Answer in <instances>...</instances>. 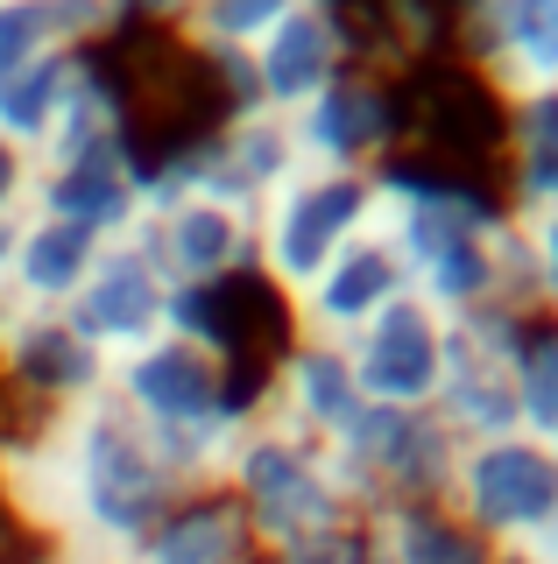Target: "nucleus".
<instances>
[{
  "mask_svg": "<svg viewBox=\"0 0 558 564\" xmlns=\"http://www.w3.org/2000/svg\"><path fill=\"white\" fill-rule=\"evenodd\" d=\"M361 410H368L361 381L346 367V346H333V339H304L298 332V339L276 352L269 381H261V416L311 437V445H333Z\"/></svg>",
  "mask_w": 558,
  "mask_h": 564,
  "instance_id": "obj_16",
  "label": "nucleus"
},
{
  "mask_svg": "<svg viewBox=\"0 0 558 564\" xmlns=\"http://www.w3.org/2000/svg\"><path fill=\"white\" fill-rule=\"evenodd\" d=\"M537 311H516V304H487L474 317L452 325V346H446V381L431 395V416L446 423L460 445H487V437H509L516 431V388H509V367H516V346L530 332Z\"/></svg>",
  "mask_w": 558,
  "mask_h": 564,
  "instance_id": "obj_8",
  "label": "nucleus"
},
{
  "mask_svg": "<svg viewBox=\"0 0 558 564\" xmlns=\"http://www.w3.org/2000/svg\"><path fill=\"white\" fill-rule=\"evenodd\" d=\"M446 346L452 325L425 296H396L389 311H375L368 325L346 339V367L361 381V402H382V410H431L446 381Z\"/></svg>",
  "mask_w": 558,
  "mask_h": 564,
  "instance_id": "obj_10",
  "label": "nucleus"
},
{
  "mask_svg": "<svg viewBox=\"0 0 558 564\" xmlns=\"http://www.w3.org/2000/svg\"><path fill=\"white\" fill-rule=\"evenodd\" d=\"M29 219V212H22ZM22 219H0V290H8V269H14V240H22Z\"/></svg>",
  "mask_w": 558,
  "mask_h": 564,
  "instance_id": "obj_30",
  "label": "nucleus"
},
{
  "mask_svg": "<svg viewBox=\"0 0 558 564\" xmlns=\"http://www.w3.org/2000/svg\"><path fill=\"white\" fill-rule=\"evenodd\" d=\"M375 234V184L354 170H298L255 205V275L298 296L333 254Z\"/></svg>",
  "mask_w": 558,
  "mask_h": 564,
  "instance_id": "obj_4",
  "label": "nucleus"
},
{
  "mask_svg": "<svg viewBox=\"0 0 558 564\" xmlns=\"http://www.w3.org/2000/svg\"><path fill=\"white\" fill-rule=\"evenodd\" d=\"M304 8H325V14H354V0H304Z\"/></svg>",
  "mask_w": 558,
  "mask_h": 564,
  "instance_id": "obj_32",
  "label": "nucleus"
},
{
  "mask_svg": "<svg viewBox=\"0 0 558 564\" xmlns=\"http://www.w3.org/2000/svg\"><path fill=\"white\" fill-rule=\"evenodd\" d=\"M361 522L375 529L389 564H502L495 543H481L446 501H396V508H375Z\"/></svg>",
  "mask_w": 558,
  "mask_h": 564,
  "instance_id": "obj_22",
  "label": "nucleus"
},
{
  "mask_svg": "<svg viewBox=\"0 0 558 564\" xmlns=\"http://www.w3.org/2000/svg\"><path fill=\"white\" fill-rule=\"evenodd\" d=\"M107 14H114L120 35H135V29H178L184 14H191V0H107Z\"/></svg>",
  "mask_w": 558,
  "mask_h": 564,
  "instance_id": "obj_26",
  "label": "nucleus"
},
{
  "mask_svg": "<svg viewBox=\"0 0 558 564\" xmlns=\"http://www.w3.org/2000/svg\"><path fill=\"white\" fill-rule=\"evenodd\" d=\"M22 564H78V557H64V551H29Z\"/></svg>",
  "mask_w": 558,
  "mask_h": 564,
  "instance_id": "obj_31",
  "label": "nucleus"
},
{
  "mask_svg": "<svg viewBox=\"0 0 558 564\" xmlns=\"http://www.w3.org/2000/svg\"><path fill=\"white\" fill-rule=\"evenodd\" d=\"M523 564H558V516L545 522V529H537V536L530 543H523V551H516Z\"/></svg>",
  "mask_w": 558,
  "mask_h": 564,
  "instance_id": "obj_29",
  "label": "nucleus"
},
{
  "mask_svg": "<svg viewBox=\"0 0 558 564\" xmlns=\"http://www.w3.org/2000/svg\"><path fill=\"white\" fill-rule=\"evenodd\" d=\"M509 388H516V431L537 445H558V317H530Z\"/></svg>",
  "mask_w": 558,
  "mask_h": 564,
  "instance_id": "obj_23",
  "label": "nucleus"
},
{
  "mask_svg": "<svg viewBox=\"0 0 558 564\" xmlns=\"http://www.w3.org/2000/svg\"><path fill=\"white\" fill-rule=\"evenodd\" d=\"M50 437H57L64 494H72L64 557H78V564H135L142 536L191 487L155 458V445L128 423V410H120L114 395H93V402H78V410L50 416Z\"/></svg>",
  "mask_w": 558,
  "mask_h": 564,
  "instance_id": "obj_1",
  "label": "nucleus"
},
{
  "mask_svg": "<svg viewBox=\"0 0 558 564\" xmlns=\"http://www.w3.org/2000/svg\"><path fill=\"white\" fill-rule=\"evenodd\" d=\"M107 395L128 410V423L155 445L170 473L184 487H219V466L234 452V437L261 416V395L240 375H226L213 352L184 346V339H149L135 352H120Z\"/></svg>",
  "mask_w": 558,
  "mask_h": 564,
  "instance_id": "obj_2",
  "label": "nucleus"
},
{
  "mask_svg": "<svg viewBox=\"0 0 558 564\" xmlns=\"http://www.w3.org/2000/svg\"><path fill=\"white\" fill-rule=\"evenodd\" d=\"M325 452L361 516L396 501H446L452 466H460V437L431 410H382V402H368Z\"/></svg>",
  "mask_w": 558,
  "mask_h": 564,
  "instance_id": "obj_5",
  "label": "nucleus"
},
{
  "mask_svg": "<svg viewBox=\"0 0 558 564\" xmlns=\"http://www.w3.org/2000/svg\"><path fill=\"white\" fill-rule=\"evenodd\" d=\"M93 261H99V240L93 234L29 212L22 240H14V269H8L14 311H72V296L85 290V275H93Z\"/></svg>",
  "mask_w": 558,
  "mask_h": 564,
  "instance_id": "obj_21",
  "label": "nucleus"
},
{
  "mask_svg": "<svg viewBox=\"0 0 558 564\" xmlns=\"http://www.w3.org/2000/svg\"><path fill=\"white\" fill-rule=\"evenodd\" d=\"M135 240L155 254L170 290H213L255 275V212L226 198H155L135 219Z\"/></svg>",
  "mask_w": 558,
  "mask_h": 564,
  "instance_id": "obj_11",
  "label": "nucleus"
},
{
  "mask_svg": "<svg viewBox=\"0 0 558 564\" xmlns=\"http://www.w3.org/2000/svg\"><path fill=\"white\" fill-rule=\"evenodd\" d=\"M495 191L509 219L558 212V85L502 99V155H495Z\"/></svg>",
  "mask_w": 558,
  "mask_h": 564,
  "instance_id": "obj_19",
  "label": "nucleus"
},
{
  "mask_svg": "<svg viewBox=\"0 0 558 564\" xmlns=\"http://www.w3.org/2000/svg\"><path fill=\"white\" fill-rule=\"evenodd\" d=\"M516 234H523V269H530V304L537 317H558V212L516 219Z\"/></svg>",
  "mask_w": 558,
  "mask_h": 564,
  "instance_id": "obj_25",
  "label": "nucleus"
},
{
  "mask_svg": "<svg viewBox=\"0 0 558 564\" xmlns=\"http://www.w3.org/2000/svg\"><path fill=\"white\" fill-rule=\"evenodd\" d=\"M219 487L248 516L261 557H290V551H311V543H333L361 522L354 494L333 473V452L298 437V431H283V423H269V416H255L234 437V452L219 466Z\"/></svg>",
  "mask_w": 558,
  "mask_h": 564,
  "instance_id": "obj_3",
  "label": "nucleus"
},
{
  "mask_svg": "<svg viewBox=\"0 0 558 564\" xmlns=\"http://www.w3.org/2000/svg\"><path fill=\"white\" fill-rule=\"evenodd\" d=\"M163 311H170V275L155 269V254L142 240H107L93 261V275H85V290L72 296V325L85 346H99L107 360H120V352L163 339Z\"/></svg>",
  "mask_w": 558,
  "mask_h": 564,
  "instance_id": "obj_12",
  "label": "nucleus"
},
{
  "mask_svg": "<svg viewBox=\"0 0 558 564\" xmlns=\"http://www.w3.org/2000/svg\"><path fill=\"white\" fill-rule=\"evenodd\" d=\"M298 0H191L178 35L191 50H255Z\"/></svg>",
  "mask_w": 558,
  "mask_h": 564,
  "instance_id": "obj_24",
  "label": "nucleus"
},
{
  "mask_svg": "<svg viewBox=\"0 0 558 564\" xmlns=\"http://www.w3.org/2000/svg\"><path fill=\"white\" fill-rule=\"evenodd\" d=\"M107 141H135V120H128V85H120V64L114 50H78L72 57V78H64V99L50 113V134L43 149L29 155L36 170H57V163H78V155L107 149Z\"/></svg>",
  "mask_w": 558,
  "mask_h": 564,
  "instance_id": "obj_18",
  "label": "nucleus"
},
{
  "mask_svg": "<svg viewBox=\"0 0 558 564\" xmlns=\"http://www.w3.org/2000/svg\"><path fill=\"white\" fill-rule=\"evenodd\" d=\"M325 564H389V557H382L375 529H368V522H354V529H346V536L333 543V557H325Z\"/></svg>",
  "mask_w": 558,
  "mask_h": 564,
  "instance_id": "obj_28",
  "label": "nucleus"
},
{
  "mask_svg": "<svg viewBox=\"0 0 558 564\" xmlns=\"http://www.w3.org/2000/svg\"><path fill=\"white\" fill-rule=\"evenodd\" d=\"M114 360L78 339L64 311H14L0 332V395L29 416H64L78 402L107 395Z\"/></svg>",
  "mask_w": 558,
  "mask_h": 564,
  "instance_id": "obj_9",
  "label": "nucleus"
},
{
  "mask_svg": "<svg viewBox=\"0 0 558 564\" xmlns=\"http://www.w3.org/2000/svg\"><path fill=\"white\" fill-rule=\"evenodd\" d=\"M346 64H361L354 50V22L346 14H325V8H290L261 43L248 50V70H255V106L261 113H298L340 78Z\"/></svg>",
  "mask_w": 558,
  "mask_h": 564,
  "instance_id": "obj_15",
  "label": "nucleus"
},
{
  "mask_svg": "<svg viewBox=\"0 0 558 564\" xmlns=\"http://www.w3.org/2000/svg\"><path fill=\"white\" fill-rule=\"evenodd\" d=\"M446 508L474 529L481 543H495L502 557H516L523 543L537 536L558 516V466L551 445L537 437H487V445H460V466H452Z\"/></svg>",
  "mask_w": 558,
  "mask_h": 564,
  "instance_id": "obj_6",
  "label": "nucleus"
},
{
  "mask_svg": "<svg viewBox=\"0 0 558 564\" xmlns=\"http://www.w3.org/2000/svg\"><path fill=\"white\" fill-rule=\"evenodd\" d=\"M396 296H410V275H404V261H396V247L382 234H361L346 254H333L298 296H290V317H298L304 339L346 346L375 311H389Z\"/></svg>",
  "mask_w": 558,
  "mask_h": 564,
  "instance_id": "obj_17",
  "label": "nucleus"
},
{
  "mask_svg": "<svg viewBox=\"0 0 558 564\" xmlns=\"http://www.w3.org/2000/svg\"><path fill=\"white\" fill-rule=\"evenodd\" d=\"M135 564H261V543L248 516L226 501V487H191L142 536Z\"/></svg>",
  "mask_w": 558,
  "mask_h": 564,
  "instance_id": "obj_20",
  "label": "nucleus"
},
{
  "mask_svg": "<svg viewBox=\"0 0 558 564\" xmlns=\"http://www.w3.org/2000/svg\"><path fill=\"white\" fill-rule=\"evenodd\" d=\"M290 141H298L304 170H354L368 176L389 163L396 149H410V93L404 78L375 64H346L311 106L290 113Z\"/></svg>",
  "mask_w": 558,
  "mask_h": 564,
  "instance_id": "obj_7",
  "label": "nucleus"
},
{
  "mask_svg": "<svg viewBox=\"0 0 558 564\" xmlns=\"http://www.w3.org/2000/svg\"><path fill=\"white\" fill-rule=\"evenodd\" d=\"M29 198H36V163L0 141V219H22Z\"/></svg>",
  "mask_w": 558,
  "mask_h": 564,
  "instance_id": "obj_27",
  "label": "nucleus"
},
{
  "mask_svg": "<svg viewBox=\"0 0 558 564\" xmlns=\"http://www.w3.org/2000/svg\"><path fill=\"white\" fill-rule=\"evenodd\" d=\"M410 93V149L439 155L452 170H481L495 176V155H502V99L487 93L466 64H425L404 78Z\"/></svg>",
  "mask_w": 558,
  "mask_h": 564,
  "instance_id": "obj_14",
  "label": "nucleus"
},
{
  "mask_svg": "<svg viewBox=\"0 0 558 564\" xmlns=\"http://www.w3.org/2000/svg\"><path fill=\"white\" fill-rule=\"evenodd\" d=\"M142 198H149V155H142V141H107V149L78 155V163L36 170V198H29V212L64 219V226H78V234H93L99 247H107V240H128L135 234Z\"/></svg>",
  "mask_w": 558,
  "mask_h": 564,
  "instance_id": "obj_13",
  "label": "nucleus"
},
{
  "mask_svg": "<svg viewBox=\"0 0 558 564\" xmlns=\"http://www.w3.org/2000/svg\"><path fill=\"white\" fill-rule=\"evenodd\" d=\"M8 317H14V296H8V290H0V332H8Z\"/></svg>",
  "mask_w": 558,
  "mask_h": 564,
  "instance_id": "obj_33",
  "label": "nucleus"
}]
</instances>
